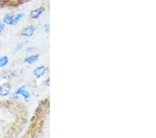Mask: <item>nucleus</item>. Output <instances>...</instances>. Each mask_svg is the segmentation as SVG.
<instances>
[{"label":"nucleus","mask_w":156,"mask_h":138,"mask_svg":"<svg viewBox=\"0 0 156 138\" xmlns=\"http://www.w3.org/2000/svg\"><path fill=\"white\" fill-rule=\"evenodd\" d=\"M26 88H27L26 85H23L20 86V87L17 89L15 91L14 94L17 96H22L24 98V99L26 102H29L31 98V94L26 89Z\"/></svg>","instance_id":"1"},{"label":"nucleus","mask_w":156,"mask_h":138,"mask_svg":"<svg viewBox=\"0 0 156 138\" xmlns=\"http://www.w3.org/2000/svg\"><path fill=\"white\" fill-rule=\"evenodd\" d=\"M48 71V68L45 66H38L33 70V74L36 78H40L45 76Z\"/></svg>","instance_id":"3"},{"label":"nucleus","mask_w":156,"mask_h":138,"mask_svg":"<svg viewBox=\"0 0 156 138\" xmlns=\"http://www.w3.org/2000/svg\"><path fill=\"white\" fill-rule=\"evenodd\" d=\"M45 85H46L47 86H49V84H50V78H47L46 79V80L45 81Z\"/></svg>","instance_id":"14"},{"label":"nucleus","mask_w":156,"mask_h":138,"mask_svg":"<svg viewBox=\"0 0 156 138\" xmlns=\"http://www.w3.org/2000/svg\"><path fill=\"white\" fill-rule=\"evenodd\" d=\"M5 28V24H4L3 22H0V36L2 33L4 29Z\"/></svg>","instance_id":"12"},{"label":"nucleus","mask_w":156,"mask_h":138,"mask_svg":"<svg viewBox=\"0 0 156 138\" xmlns=\"http://www.w3.org/2000/svg\"><path fill=\"white\" fill-rule=\"evenodd\" d=\"M24 17V13H18L17 15H14L13 17V26L17 25L18 23L21 20L23 17Z\"/></svg>","instance_id":"8"},{"label":"nucleus","mask_w":156,"mask_h":138,"mask_svg":"<svg viewBox=\"0 0 156 138\" xmlns=\"http://www.w3.org/2000/svg\"><path fill=\"white\" fill-rule=\"evenodd\" d=\"M39 59L38 54H32L30 55V56L26 57L24 59V62L27 63V64H32L33 63L36 62Z\"/></svg>","instance_id":"6"},{"label":"nucleus","mask_w":156,"mask_h":138,"mask_svg":"<svg viewBox=\"0 0 156 138\" xmlns=\"http://www.w3.org/2000/svg\"><path fill=\"white\" fill-rule=\"evenodd\" d=\"M11 90V84L9 82H4L0 86V96L5 97L9 95Z\"/></svg>","instance_id":"4"},{"label":"nucleus","mask_w":156,"mask_h":138,"mask_svg":"<svg viewBox=\"0 0 156 138\" xmlns=\"http://www.w3.org/2000/svg\"><path fill=\"white\" fill-rule=\"evenodd\" d=\"M45 11V8L43 7L37 8V9H33L32 11H31L30 13H29V15H30V17L31 19L33 20H36L37 18H39L44 11Z\"/></svg>","instance_id":"5"},{"label":"nucleus","mask_w":156,"mask_h":138,"mask_svg":"<svg viewBox=\"0 0 156 138\" xmlns=\"http://www.w3.org/2000/svg\"><path fill=\"white\" fill-rule=\"evenodd\" d=\"M44 29H45V31H46V32H49V29H50V27H49V24L45 25H44Z\"/></svg>","instance_id":"13"},{"label":"nucleus","mask_w":156,"mask_h":138,"mask_svg":"<svg viewBox=\"0 0 156 138\" xmlns=\"http://www.w3.org/2000/svg\"><path fill=\"white\" fill-rule=\"evenodd\" d=\"M13 17H14V15L12 13H6L3 17V23L7 25H13Z\"/></svg>","instance_id":"7"},{"label":"nucleus","mask_w":156,"mask_h":138,"mask_svg":"<svg viewBox=\"0 0 156 138\" xmlns=\"http://www.w3.org/2000/svg\"><path fill=\"white\" fill-rule=\"evenodd\" d=\"M9 62V59L7 56H2L0 57V68H4L7 66Z\"/></svg>","instance_id":"9"},{"label":"nucleus","mask_w":156,"mask_h":138,"mask_svg":"<svg viewBox=\"0 0 156 138\" xmlns=\"http://www.w3.org/2000/svg\"><path fill=\"white\" fill-rule=\"evenodd\" d=\"M35 31H36V27L35 25H29L22 29L20 32V35L23 37H31L34 35Z\"/></svg>","instance_id":"2"},{"label":"nucleus","mask_w":156,"mask_h":138,"mask_svg":"<svg viewBox=\"0 0 156 138\" xmlns=\"http://www.w3.org/2000/svg\"><path fill=\"white\" fill-rule=\"evenodd\" d=\"M35 50V49H33L32 48H27V52H31V50Z\"/></svg>","instance_id":"15"},{"label":"nucleus","mask_w":156,"mask_h":138,"mask_svg":"<svg viewBox=\"0 0 156 138\" xmlns=\"http://www.w3.org/2000/svg\"><path fill=\"white\" fill-rule=\"evenodd\" d=\"M28 43H29L28 41H23V42L19 43L18 44L16 45V48H15V51H16V52H18V51L22 50V49L23 48V47L26 44H27Z\"/></svg>","instance_id":"11"},{"label":"nucleus","mask_w":156,"mask_h":138,"mask_svg":"<svg viewBox=\"0 0 156 138\" xmlns=\"http://www.w3.org/2000/svg\"><path fill=\"white\" fill-rule=\"evenodd\" d=\"M14 76V73L11 71V70H4V71H3L2 73H1V77H2L4 79H9Z\"/></svg>","instance_id":"10"}]
</instances>
